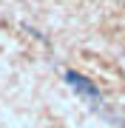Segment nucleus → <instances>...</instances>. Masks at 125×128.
Instances as JSON below:
<instances>
[{"label":"nucleus","mask_w":125,"mask_h":128,"mask_svg":"<svg viewBox=\"0 0 125 128\" xmlns=\"http://www.w3.org/2000/svg\"><path fill=\"white\" fill-rule=\"evenodd\" d=\"M63 77H65V82H68V86L74 88L77 94H83L85 100H94V102H102V94H100V88L94 86V82L88 80V77H83V74H80V71H71V68H68V71L63 74Z\"/></svg>","instance_id":"obj_1"}]
</instances>
